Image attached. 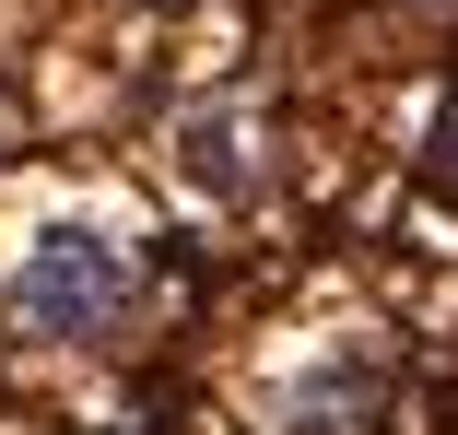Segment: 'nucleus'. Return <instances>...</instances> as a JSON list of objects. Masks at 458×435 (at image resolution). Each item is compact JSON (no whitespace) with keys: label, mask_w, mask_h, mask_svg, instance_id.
Instances as JSON below:
<instances>
[{"label":"nucleus","mask_w":458,"mask_h":435,"mask_svg":"<svg viewBox=\"0 0 458 435\" xmlns=\"http://www.w3.org/2000/svg\"><path fill=\"white\" fill-rule=\"evenodd\" d=\"M118 306H130V247H106V235H47L13 283V318L36 341H95V329H118Z\"/></svg>","instance_id":"f257e3e1"}]
</instances>
